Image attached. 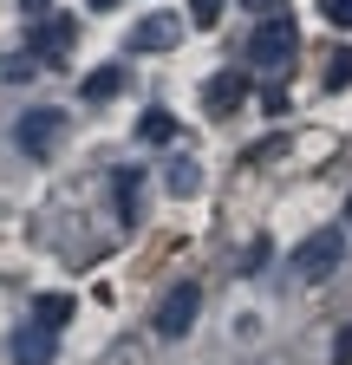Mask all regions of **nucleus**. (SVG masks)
I'll use <instances>...</instances> for the list:
<instances>
[{"instance_id": "nucleus-5", "label": "nucleus", "mask_w": 352, "mask_h": 365, "mask_svg": "<svg viewBox=\"0 0 352 365\" xmlns=\"http://www.w3.org/2000/svg\"><path fill=\"white\" fill-rule=\"evenodd\" d=\"M176 14H150V20H138V33H130V53H170L176 46Z\"/></svg>"}, {"instance_id": "nucleus-9", "label": "nucleus", "mask_w": 352, "mask_h": 365, "mask_svg": "<svg viewBox=\"0 0 352 365\" xmlns=\"http://www.w3.org/2000/svg\"><path fill=\"white\" fill-rule=\"evenodd\" d=\"M39 53H46V59H66V46H72V20H46V26H39Z\"/></svg>"}, {"instance_id": "nucleus-6", "label": "nucleus", "mask_w": 352, "mask_h": 365, "mask_svg": "<svg viewBox=\"0 0 352 365\" xmlns=\"http://www.w3.org/2000/svg\"><path fill=\"white\" fill-rule=\"evenodd\" d=\"M14 359L20 365H53V327L46 319H26V327L14 333Z\"/></svg>"}, {"instance_id": "nucleus-13", "label": "nucleus", "mask_w": 352, "mask_h": 365, "mask_svg": "<svg viewBox=\"0 0 352 365\" xmlns=\"http://www.w3.org/2000/svg\"><path fill=\"white\" fill-rule=\"evenodd\" d=\"M118 202H124V222L138 215V170H124V176H118Z\"/></svg>"}, {"instance_id": "nucleus-2", "label": "nucleus", "mask_w": 352, "mask_h": 365, "mask_svg": "<svg viewBox=\"0 0 352 365\" xmlns=\"http://www.w3.org/2000/svg\"><path fill=\"white\" fill-rule=\"evenodd\" d=\"M339 261H346V235H339V228H320V235H306L294 248V274H300V281H326Z\"/></svg>"}, {"instance_id": "nucleus-3", "label": "nucleus", "mask_w": 352, "mask_h": 365, "mask_svg": "<svg viewBox=\"0 0 352 365\" xmlns=\"http://www.w3.org/2000/svg\"><path fill=\"white\" fill-rule=\"evenodd\" d=\"M14 137H20V157H53V144L66 137V111L39 105V111H26V118L14 124Z\"/></svg>"}, {"instance_id": "nucleus-1", "label": "nucleus", "mask_w": 352, "mask_h": 365, "mask_svg": "<svg viewBox=\"0 0 352 365\" xmlns=\"http://www.w3.org/2000/svg\"><path fill=\"white\" fill-rule=\"evenodd\" d=\"M294 46H300V33H294V20H287V14H261L248 59H254L261 72H287V66H294Z\"/></svg>"}, {"instance_id": "nucleus-17", "label": "nucleus", "mask_w": 352, "mask_h": 365, "mask_svg": "<svg viewBox=\"0 0 352 365\" xmlns=\"http://www.w3.org/2000/svg\"><path fill=\"white\" fill-rule=\"evenodd\" d=\"M333 365H352V327L339 333V346H333Z\"/></svg>"}, {"instance_id": "nucleus-19", "label": "nucleus", "mask_w": 352, "mask_h": 365, "mask_svg": "<svg viewBox=\"0 0 352 365\" xmlns=\"http://www.w3.org/2000/svg\"><path fill=\"white\" fill-rule=\"evenodd\" d=\"M20 7H26V14H46V0H20Z\"/></svg>"}, {"instance_id": "nucleus-15", "label": "nucleus", "mask_w": 352, "mask_h": 365, "mask_svg": "<svg viewBox=\"0 0 352 365\" xmlns=\"http://www.w3.org/2000/svg\"><path fill=\"white\" fill-rule=\"evenodd\" d=\"M222 7H229V0H196L190 20H196V26H215V20H222Z\"/></svg>"}, {"instance_id": "nucleus-11", "label": "nucleus", "mask_w": 352, "mask_h": 365, "mask_svg": "<svg viewBox=\"0 0 352 365\" xmlns=\"http://www.w3.org/2000/svg\"><path fill=\"white\" fill-rule=\"evenodd\" d=\"M118 85H124V72H118V66H98L92 78H85V98L105 105V98H118Z\"/></svg>"}, {"instance_id": "nucleus-14", "label": "nucleus", "mask_w": 352, "mask_h": 365, "mask_svg": "<svg viewBox=\"0 0 352 365\" xmlns=\"http://www.w3.org/2000/svg\"><path fill=\"white\" fill-rule=\"evenodd\" d=\"M339 85H352V53H339V59L326 66V91H339Z\"/></svg>"}, {"instance_id": "nucleus-12", "label": "nucleus", "mask_w": 352, "mask_h": 365, "mask_svg": "<svg viewBox=\"0 0 352 365\" xmlns=\"http://www.w3.org/2000/svg\"><path fill=\"white\" fill-rule=\"evenodd\" d=\"M170 130H176V124H170V111H144V124H138V137H144V144H163Z\"/></svg>"}, {"instance_id": "nucleus-8", "label": "nucleus", "mask_w": 352, "mask_h": 365, "mask_svg": "<svg viewBox=\"0 0 352 365\" xmlns=\"http://www.w3.org/2000/svg\"><path fill=\"white\" fill-rule=\"evenodd\" d=\"M72 313H78V300H72V294H39V300H33V319H46V327H53V333L66 327V319H72Z\"/></svg>"}, {"instance_id": "nucleus-18", "label": "nucleus", "mask_w": 352, "mask_h": 365, "mask_svg": "<svg viewBox=\"0 0 352 365\" xmlns=\"http://www.w3.org/2000/svg\"><path fill=\"white\" fill-rule=\"evenodd\" d=\"M248 7H254V14H274V7H281V0H248Z\"/></svg>"}, {"instance_id": "nucleus-21", "label": "nucleus", "mask_w": 352, "mask_h": 365, "mask_svg": "<svg viewBox=\"0 0 352 365\" xmlns=\"http://www.w3.org/2000/svg\"><path fill=\"white\" fill-rule=\"evenodd\" d=\"M346 222H352V202H346Z\"/></svg>"}, {"instance_id": "nucleus-7", "label": "nucleus", "mask_w": 352, "mask_h": 365, "mask_svg": "<svg viewBox=\"0 0 352 365\" xmlns=\"http://www.w3.org/2000/svg\"><path fill=\"white\" fill-rule=\"evenodd\" d=\"M202 98H209V118H229V111H242V98H248V78H242V72H215Z\"/></svg>"}, {"instance_id": "nucleus-4", "label": "nucleus", "mask_w": 352, "mask_h": 365, "mask_svg": "<svg viewBox=\"0 0 352 365\" xmlns=\"http://www.w3.org/2000/svg\"><path fill=\"white\" fill-rule=\"evenodd\" d=\"M196 307H202V287L183 281V287H176V294L157 307V333H163V339H183V333L196 327Z\"/></svg>"}, {"instance_id": "nucleus-16", "label": "nucleus", "mask_w": 352, "mask_h": 365, "mask_svg": "<svg viewBox=\"0 0 352 365\" xmlns=\"http://www.w3.org/2000/svg\"><path fill=\"white\" fill-rule=\"evenodd\" d=\"M320 14H326V26H352V0H320Z\"/></svg>"}, {"instance_id": "nucleus-10", "label": "nucleus", "mask_w": 352, "mask_h": 365, "mask_svg": "<svg viewBox=\"0 0 352 365\" xmlns=\"http://www.w3.org/2000/svg\"><path fill=\"white\" fill-rule=\"evenodd\" d=\"M163 182H170V196H196V190H202V170H196V163H190V157H176V163H170V176H163Z\"/></svg>"}, {"instance_id": "nucleus-20", "label": "nucleus", "mask_w": 352, "mask_h": 365, "mask_svg": "<svg viewBox=\"0 0 352 365\" xmlns=\"http://www.w3.org/2000/svg\"><path fill=\"white\" fill-rule=\"evenodd\" d=\"M92 7H118V0H92Z\"/></svg>"}]
</instances>
